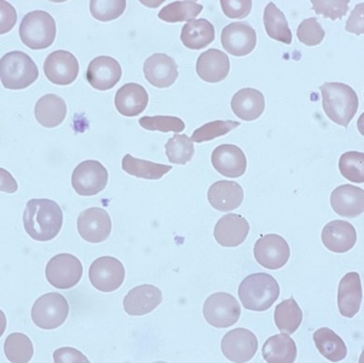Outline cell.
I'll use <instances>...</instances> for the list:
<instances>
[{"instance_id":"25","label":"cell","mask_w":364,"mask_h":363,"mask_svg":"<svg viewBox=\"0 0 364 363\" xmlns=\"http://www.w3.org/2000/svg\"><path fill=\"white\" fill-rule=\"evenodd\" d=\"M230 59L222 50L210 49L200 55L196 63L199 78L210 83H218L228 78Z\"/></svg>"},{"instance_id":"31","label":"cell","mask_w":364,"mask_h":363,"mask_svg":"<svg viewBox=\"0 0 364 363\" xmlns=\"http://www.w3.org/2000/svg\"><path fill=\"white\" fill-rule=\"evenodd\" d=\"M313 340L319 353L328 361L339 362L347 357L345 342L330 328H321L313 335Z\"/></svg>"},{"instance_id":"33","label":"cell","mask_w":364,"mask_h":363,"mask_svg":"<svg viewBox=\"0 0 364 363\" xmlns=\"http://www.w3.org/2000/svg\"><path fill=\"white\" fill-rule=\"evenodd\" d=\"M264 23L265 31L271 38L288 45L291 43L292 34L288 21L284 13L273 2L268 3L265 7Z\"/></svg>"},{"instance_id":"26","label":"cell","mask_w":364,"mask_h":363,"mask_svg":"<svg viewBox=\"0 0 364 363\" xmlns=\"http://www.w3.org/2000/svg\"><path fill=\"white\" fill-rule=\"evenodd\" d=\"M149 94L142 85L127 83L119 89L115 95V107L125 117H136L147 108Z\"/></svg>"},{"instance_id":"36","label":"cell","mask_w":364,"mask_h":363,"mask_svg":"<svg viewBox=\"0 0 364 363\" xmlns=\"http://www.w3.org/2000/svg\"><path fill=\"white\" fill-rule=\"evenodd\" d=\"M4 352L11 362L26 363L31 361L34 347L28 335L14 332L6 339Z\"/></svg>"},{"instance_id":"18","label":"cell","mask_w":364,"mask_h":363,"mask_svg":"<svg viewBox=\"0 0 364 363\" xmlns=\"http://www.w3.org/2000/svg\"><path fill=\"white\" fill-rule=\"evenodd\" d=\"M146 80L157 88H168L178 77V65L166 53H154L145 61Z\"/></svg>"},{"instance_id":"43","label":"cell","mask_w":364,"mask_h":363,"mask_svg":"<svg viewBox=\"0 0 364 363\" xmlns=\"http://www.w3.org/2000/svg\"><path fill=\"white\" fill-rule=\"evenodd\" d=\"M313 10L331 20H341L348 11L349 0H312Z\"/></svg>"},{"instance_id":"16","label":"cell","mask_w":364,"mask_h":363,"mask_svg":"<svg viewBox=\"0 0 364 363\" xmlns=\"http://www.w3.org/2000/svg\"><path fill=\"white\" fill-rule=\"evenodd\" d=\"M122 67L110 56H98L88 65L86 79L89 85L98 91H107L114 87L122 78Z\"/></svg>"},{"instance_id":"8","label":"cell","mask_w":364,"mask_h":363,"mask_svg":"<svg viewBox=\"0 0 364 363\" xmlns=\"http://www.w3.org/2000/svg\"><path fill=\"white\" fill-rule=\"evenodd\" d=\"M83 266L79 259L68 253H61L50 259L46 266L49 283L59 290L75 287L82 279Z\"/></svg>"},{"instance_id":"23","label":"cell","mask_w":364,"mask_h":363,"mask_svg":"<svg viewBox=\"0 0 364 363\" xmlns=\"http://www.w3.org/2000/svg\"><path fill=\"white\" fill-rule=\"evenodd\" d=\"M321 240L330 251L348 252L356 245V229L348 222L333 221L325 225L321 233Z\"/></svg>"},{"instance_id":"14","label":"cell","mask_w":364,"mask_h":363,"mask_svg":"<svg viewBox=\"0 0 364 363\" xmlns=\"http://www.w3.org/2000/svg\"><path fill=\"white\" fill-rule=\"evenodd\" d=\"M220 41L230 55L241 58L255 49L257 35L255 28L246 22L231 23L223 29Z\"/></svg>"},{"instance_id":"12","label":"cell","mask_w":364,"mask_h":363,"mask_svg":"<svg viewBox=\"0 0 364 363\" xmlns=\"http://www.w3.org/2000/svg\"><path fill=\"white\" fill-rule=\"evenodd\" d=\"M258 339L250 330L237 328L223 336L222 351L230 362L244 363L250 362L258 350Z\"/></svg>"},{"instance_id":"28","label":"cell","mask_w":364,"mask_h":363,"mask_svg":"<svg viewBox=\"0 0 364 363\" xmlns=\"http://www.w3.org/2000/svg\"><path fill=\"white\" fill-rule=\"evenodd\" d=\"M67 104L58 94L43 95L35 107V117L41 126L55 128L60 126L67 116Z\"/></svg>"},{"instance_id":"24","label":"cell","mask_w":364,"mask_h":363,"mask_svg":"<svg viewBox=\"0 0 364 363\" xmlns=\"http://www.w3.org/2000/svg\"><path fill=\"white\" fill-rule=\"evenodd\" d=\"M208 199L215 210L220 212H230L242 205L244 190L235 181L219 180L208 189Z\"/></svg>"},{"instance_id":"15","label":"cell","mask_w":364,"mask_h":363,"mask_svg":"<svg viewBox=\"0 0 364 363\" xmlns=\"http://www.w3.org/2000/svg\"><path fill=\"white\" fill-rule=\"evenodd\" d=\"M77 226L82 239L92 244L107 240L112 227L109 214L100 207L88 208L80 213Z\"/></svg>"},{"instance_id":"40","label":"cell","mask_w":364,"mask_h":363,"mask_svg":"<svg viewBox=\"0 0 364 363\" xmlns=\"http://www.w3.org/2000/svg\"><path fill=\"white\" fill-rule=\"evenodd\" d=\"M240 126V123L234 121H214L204 124L193 132L192 141L196 143L210 141L231 132Z\"/></svg>"},{"instance_id":"46","label":"cell","mask_w":364,"mask_h":363,"mask_svg":"<svg viewBox=\"0 0 364 363\" xmlns=\"http://www.w3.org/2000/svg\"><path fill=\"white\" fill-rule=\"evenodd\" d=\"M364 4L360 3L352 11L347 23H346V31L353 33L358 36L364 34Z\"/></svg>"},{"instance_id":"44","label":"cell","mask_w":364,"mask_h":363,"mask_svg":"<svg viewBox=\"0 0 364 363\" xmlns=\"http://www.w3.org/2000/svg\"><path fill=\"white\" fill-rule=\"evenodd\" d=\"M220 6L223 13L230 19H243L250 13L252 0H222Z\"/></svg>"},{"instance_id":"35","label":"cell","mask_w":364,"mask_h":363,"mask_svg":"<svg viewBox=\"0 0 364 363\" xmlns=\"http://www.w3.org/2000/svg\"><path fill=\"white\" fill-rule=\"evenodd\" d=\"M203 6L196 1H175L164 7L158 17L164 22H190L202 13Z\"/></svg>"},{"instance_id":"21","label":"cell","mask_w":364,"mask_h":363,"mask_svg":"<svg viewBox=\"0 0 364 363\" xmlns=\"http://www.w3.org/2000/svg\"><path fill=\"white\" fill-rule=\"evenodd\" d=\"M363 302V287L357 272L343 276L338 288V308L343 317L352 318L359 313Z\"/></svg>"},{"instance_id":"20","label":"cell","mask_w":364,"mask_h":363,"mask_svg":"<svg viewBox=\"0 0 364 363\" xmlns=\"http://www.w3.org/2000/svg\"><path fill=\"white\" fill-rule=\"evenodd\" d=\"M162 302L163 294L160 288L145 284L137 286L127 294L124 299V308L130 316H145Z\"/></svg>"},{"instance_id":"3","label":"cell","mask_w":364,"mask_h":363,"mask_svg":"<svg viewBox=\"0 0 364 363\" xmlns=\"http://www.w3.org/2000/svg\"><path fill=\"white\" fill-rule=\"evenodd\" d=\"M279 285L272 276L265 273L247 276L238 288V296L247 310H268L279 299Z\"/></svg>"},{"instance_id":"17","label":"cell","mask_w":364,"mask_h":363,"mask_svg":"<svg viewBox=\"0 0 364 363\" xmlns=\"http://www.w3.org/2000/svg\"><path fill=\"white\" fill-rule=\"evenodd\" d=\"M211 163L215 170L228 178H240L247 170V157L235 145L223 144L215 148Z\"/></svg>"},{"instance_id":"45","label":"cell","mask_w":364,"mask_h":363,"mask_svg":"<svg viewBox=\"0 0 364 363\" xmlns=\"http://www.w3.org/2000/svg\"><path fill=\"white\" fill-rule=\"evenodd\" d=\"M55 363H89L88 359L80 351L73 347H62L53 353Z\"/></svg>"},{"instance_id":"30","label":"cell","mask_w":364,"mask_h":363,"mask_svg":"<svg viewBox=\"0 0 364 363\" xmlns=\"http://www.w3.org/2000/svg\"><path fill=\"white\" fill-rule=\"evenodd\" d=\"M181 40L190 50H202L215 40V28L210 21L193 20L182 28Z\"/></svg>"},{"instance_id":"41","label":"cell","mask_w":364,"mask_h":363,"mask_svg":"<svg viewBox=\"0 0 364 363\" xmlns=\"http://www.w3.org/2000/svg\"><path fill=\"white\" fill-rule=\"evenodd\" d=\"M139 126L149 131L159 132L180 133L185 129L184 121L173 116H154V117H142L139 121Z\"/></svg>"},{"instance_id":"5","label":"cell","mask_w":364,"mask_h":363,"mask_svg":"<svg viewBox=\"0 0 364 363\" xmlns=\"http://www.w3.org/2000/svg\"><path fill=\"white\" fill-rule=\"evenodd\" d=\"M19 35L22 43L29 49H46L55 43V21L46 11H33L23 18Z\"/></svg>"},{"instance_id":"27","label":"cell","mask_w":364,"mask_h":363,"mask_svg":"<svg viewBox=\"0 0 364 363\" xmlns=\"http://www.w3.org/2000/svg\"><path fill=\"white\" fill-rule=\"evenodd\" d=\"M232 112L246 121L257 120L264 112V97L257 89L244 88L234 95L231 101Z\"/></svg>"},{"instance_id":"42","label":"cell","mask_w":364,"mask_h":363,"mask_svg":"<svg viewBox=\"0 0 364 363\" xmlns=\"http://www.w3.org/2000/svg\"><path fill=\"white\" fill-rule=\"evenodd\" d=\"M324 29L318 22L317 18L311 17L304 20L297 28V38L306 46H317L323 41Z\"/></svg>"},{"instance_id":"29","label":"cell","mask_w":364,"mask_h":363,"mask_svg":"<svg viewBox=\"0 0 364 363\" xmlns=\"http://www.w3.org/2000/svg\"><path fill=\"white\" fill-rule=\"evenodd\" d=\"M268 363H294L297 357L296 344L287 333L268 338L262 350Z\"/></svg>"},{"instance_id":"11","label":"cell","mask_w":364,"mask_h":363,"mask_svg":"<svg viewBox=\"0 0 364 363\" xmlns=\"http://www.w3.org/2000/svg\"><path fill=\"white\" fill-rule=\"evenodd\" d=\"M255 257L259 266L269 270H279L287 264L291 257L287 241L276 234L262 236L256 241Z\"/></svg>"},{"instance_id":"39","label":"cell","mask_w":364,"mask_h":363,"mask_svg":"<svg viewBox=\"0 0 364 363\" xmlns=\"http://www.w3.org/2000/svg\"><path fill=\"white\" fill-rule=\"evenodd\" d=\"M127 8L125 0H91L90 11L92 17L101 22L117 19Z\"/></svg>"},{"instance_id":"38","label":"cell","mask_w":364,"mask_h":363,"mask_svg":"<svg viewBox=\"0 0 364 363\" xmlns=\"http://www.w3.org/2000/svg\"><path fill=\"white\" fill-rule=\"evenodd\" d=\"M340 173L351 183H364V153L348 151L339 160Z\"/></svg>"},{"instance_id":"7","label":"cell","mask_w":364,"mask_h":363,"mask_svg":"<svg viewBox=\"0 0 364 363\" xmlns=\"http://www.w3.org/2000/svg\"><path fill=\"white\" fill-rule=\"evenodd\" d=\"M203 314L208 324L215 328H229L240 320V303L231 294L217 293L208 297L203 308Z\"/></svg>"},{"instance_id":"37","label":"cell","mask_w":364,"mask_h":363,"mask_svg":"<svg viewBox=\"0 0 364 363\" xmlns=\"http://www.w3.org/2000/svg\"><path fill=\"white\" fill-rule=\"evenodd\" d=\"M195 146L187 135H175L166 144L167 158L175 165H186L195 156Z\"/></svg>"},{"instance_id":"22","label":"cell","mask_w":364,"mask_h":363,"mask_svg":"<svg viewBox=\"0 0 364 363\" xmlns=\"http://www.w3.org/2000/svg\"><path fill=\"white\" fill-rule=\"evenodd\" d=\"M331 205L339 216L357 218L364 211V190L350 184L337 187L331 195Z\"/></svg>"},{"instance_id":"34","label":"cell","mask_w":364,"mask_h":363,"mask_svg":"<svg viewBox=\"0 0 364 363\" xmlns=\"http://www.w3.org/2000/svg\"><path fill=\"white\" fill-rule=\"evenodd\" d=\"M274 320L280 332L294 335L302 324V309L294 298L283 300L277 305Z\"/></svg>"},{"instance_id":"47","label":"cell","mask_w":364,"mask_h":363,"mask_svg":"<svg viewBox=\"0 0 364 363\" xmlns=\"http://www.w3.org/2000/svg\"><path fill=\"white\" fill-rule=\"evenodd\" d=\"M1 6V34H5L14 28L17 21L16 11L14 10L13 6L9 4L8 2H0Z\"/></svg>"},{"instance_id":"2","label":"cell","mask_w":364,"mask_h":363,"mask_svg":"<svg viewBox=\"0 0 364 363\" xmlns=\"http://www.w3.org/2000/svg\"><path fill=\"white\" fill-rule=\"evenodd\" d=\"M322 106L333 123L348 128L359 109L356 92L342 82H326L321 87Z\"/></svg>"},{"instance_id":"19","label":"cell","mask_w":364,"mask_h":363,"mask_svg":"<svg viewBox=\"0 0 364 363\" xmlns=\"http://www.w3.org/2000/svg\"><path fill=\"white\" fill-rule=\"evenodd\" d=\"M250 223L238 214H228L218 221L214 237L220 246L235 248L245 242L250 233Z\"/></svg>"},{"instance_id":"1","label":"cell","mask_w":364,"mask_h":363,"mask_svg":"<svg viewBox=\"0 0 364 363\" xmlns=\"http://www.w3.org/2000/svg\"><path fill=\"white\" fill-rule=\"evenodd\" d=\"M23 220L29 237L40 242H47L61 231L64 217L56 202L50 199H32L26 204Z\"/></svg>"},{"instance_id":"13","label":"cell","mask_w":364,"mask_h":363,"mask_svg":"<svg viewBox=\"0 0 364 363\" xmlns=\"http://www.w3.org/2000/svg\"><path fill=\"white\" fill-rule=\"evenodd\" d=\"M43 70L53 85H70L79 75L80 65L73 53L59 50L47 56Z\"/></svg>"},{"instance_id":"6","label":"cell","mask_w":364,"mask_h":363,"mask_svg":"<svg viewBox=\"0 0 364 363\" xmlns=\"http://www.w3.org/2000/svg\"><path fill=\"white\" fill-rule=\"evenodd\" d=\"M70 315L68 300L60 293L44 294L33 305V323L43 330H55L64 324Z\"/></svg>"},{"instance_id":"32","label":"cell","mask_w":364,"mask_h":363,"mask_svg":"<svg viewBox=\"0 0 364 363\" xmlns=\"http://www.w3.org/2000/svg\"><path fill=\"white\" fill-rule=\"evenodd\" d=\"M122 170L134 177L149 180H157L172 170V166L135 158L127 154L122 161Z\"/></svg>"},{"instance_id":"4","label":"cell","mask_w":364,"mask_h":363,"mask_svg":"<svg viewBox=\"0 0 364 363\" xmlns=\"http://www.w3.org/2000/svg\"><path fill=\"white\" fill-rule=\"evenodd\" d=\"M38 68L31 56L19 50L6 53L0 60L2 85L11 90L28 88L38 80Z\"/></svg>"},{"instance_id":"10","label":"cell","mask_w":364,"mask_h":363,"mask_svg":"<svg viewBox=\"0 0 364 363\" xmlns=\"http://www.w3.org/2000/svg\"><path fill=\"white\" fill-rule=\"evenodd\" d=\"M125 270L118 259L104 256L92 261L89 269V278L92 287L102 293L117 291L124 283Z\"/></svg>"},{"instance_id":"9","label":"cell","mask_w":364,"mask_h":363,"mask_svg":"<svg viewBox=\"0 0 364 363\" xmlns=\"http://www.w3.org/2000/svg\"><path fill=\"white\" fill-rule=\"evenodd\" d=\"M109 172L105 166L95 160L80 163L74 169L71 183L73 189L80 196L98 195L106 188Z\"/></svg>"}]
</instances>
